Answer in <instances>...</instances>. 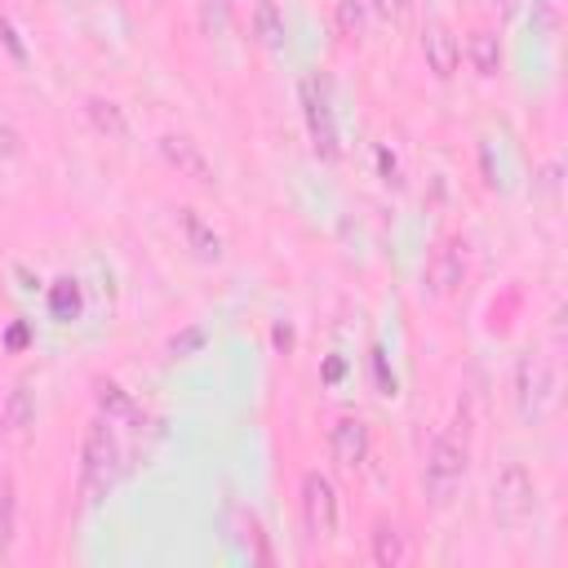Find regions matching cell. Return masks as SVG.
Masks as SVG:
<instances>
[{
    "label": "cell",
    "mask_w": 568,
    "mask_h": 568,
    "mask_svg": "<svg viewBox=\"0 0 568 568\" xmlns=\"http://www.w3.org/2000/svg\"><path fill=\"white\" fill-rule=\"evenodd\" d=\"M49 311H53L58 320H75V315H80V284H75V280H53V288H49Z\"/></svg>",
    "instance_id": "cell-19"
},
{
    "label": "cell",
    "mask_w": 568,
    "mask_h": 568,
    "mask_svg": "<svg viewBox=\"0 0 568 568\" xmlns=\"http://www.w3.org/2000/svg\"><path fill=\"white\" fill-rule=\"evenodd\" d=\"M253 40H257L266 53H284V44H288V22H284V13H280L275 0H257V4H253Z\"/></svg>",
    "instance_id": "cell-16"
},
{
    "label": "cell",
    "mask_w": 568,
    "mask_h": 568,
    "mask_svg": "<svg viewBox=\"0 0 568 568\" xmlns=\"http://www.w3.org/2000/svg\"><path fill=\"white\" fill-rule=\"evenodd\" d=\"M377 169H382V182H390V186H399V160H395V155H390L386 146L377 151Z\"/></svg>",
    "instance_id": "cell-23"
},
{
    "label": "cell",
    "mask_w": 568,
    "mask_h": 568,
    "mask_svg": "<svg viewBox=\"0 0 568 568\" xmlns=\"http://www.w3.org/2000/svg\"><path fill=\"white\" fill-rule=\"evenodd\" d=\"M178 231H182V244L191 248V257H200V262H222L226 257V244H222V235L213 231V222L200 213V209H178Z\"/></svg>",
    "instance_id": "cell-11"
},
{
    "label": "cell",
    "mask_w": 568,
    "mask_h": 568,
    "mask_svg": "<svg viewBox=\"0 0 568 568\" xmlns=\"http://www.w3.org/2000/svg\"><path fill=\"white\" fill-rule=\"evenodd\" d=\"M84 120H89V129H93L98 138H106V142H124V138H129V115H124V106L111 102V98H89V102H84Z\"/></svg>",
    "instance_id": "cell-15"
},
{
    "label": "cell",
    "mask_w": 568,
    "mask_h": 568,
    "mask_svg": "<svg viewBox=\"0 0 568 568\" xmlns=\"http://www.w3.org/2000/svg\"><path fill=\"white\" fill-rule=\"evenodd\" d=\"M36 422V390H31V377H18L0 404V430L4 435H27V426Z\"/></svg>",
    "instance_id": "cell-12"
},
{
    "label": "cell",
    "mask_w": 568,
    "mask_h": 568,
    "mask_svg": "<svg viewBox=\"0 0 568 568\" xmlns=\"http://www.w3.org/2000/svg\"><path fill=\"white\" fill-rule=\"evenodd\" d=\"M297 510H302V528L311 541H328L337 532V488L328 475L306 470L297 479Z\"/></svg>",
    "instance_id": "cell-5"
},
{
    "label": "cell",
    "mask_w": 568,
    "mask_h": 568,
    "mask_svg": "<svg viewBox=\"0 0 568 568\" xmlns=\"http://www.w3.org/2000/svg\"><path fill=\"white\" fill-rule=\"evenodd\" d=\"M18 537V488H13V475L0 470V555H9Z\"/></svg>",
    "instance_id": "cell-18"
},
{
    "label": "cell",
    "mask_w": 568,
    "mask_h": 568,
    "mask_svg": "<svg viewBox=\"0 0 568 568\" xmlns=\"http://www.w3.org/2000/svg\"><path fill=\"white\" fill-rule=\"evenodd\" d=\"M22 342H27V328H22V324H18V328H9V346H22Z\"/></svg>",
    "instance_id": "cell-27"
},
{
    "label": "cell",
    "mask_w": 568,
    "mask_h": 568,
    "mask_svg": "<svg viewBox=\"0 0 568 568\" xmlns=\"http://www.w3.org/2000/svg\"><path fill=\"white\" fill-rule=\"evenodd\" d=\"M368 422L364 417H355V413H342L333 426H328V453L346 466V470H355V466H364V457H368Z\"/></svg>",
    "instance_id": "cell-10"
},
{
    "label": "cell",
    "mask_w": 568,
    "mask_h": 568,
    "mask_svg": "<svg viewBox=\"0 0 568 568\" xmlns=\"http://www.w3.org/2000/svg\"><path fill=\"white\" fill-rule=\"evenodd\" d=\"M368 4H373L382 18H395V22H399V18L408 13V4H413V0H368Z\"/></svg>",
    "instance_id": "cell-25"
},
{
    "label": "cell",
    "mask_w": 568,
    "mask_h": 568,
    "mask_svg": "<svg viewBox=\"0 0 568 568\" xmlns=\"http://www.w3.org/2000/svg\"><path fill=\"white\" fill-rule=\"evenodd\" d=\"M368 555L377 568H399L408 564V532L395 524V519H377L373 532H368Z\"/></svg>",
    "instance_id": "cell-13"
},
{
    "label": "cell",
    "mask_w": 568,
    "mask_h": 568,
    "mask_svg": "<svg viewBox=\"0 0 568 568\" xmlns=\"http://www.w3.org/2000/svg\"><path fill=\"white\" fill-rule=\"evenodd\" d=\"M550 390H555V368H550V359L524 351V355L515 359V413H519L524 422H537V417L546 413V404H550Z\"/></svg>",
    "instance_id": "cell-6"
},
{
    "label": "cell",
    "mask_w": 568,
    "mask_h": 568,
    "mask_svg": "<svg viewBox=\"0 0 568 568\" xmlns=\"http://www.w3.org/2000/svg\"><path fill=\"white\" fill-rule=\"evenodd\" d=\"M537 510V479L524 462H506L493 475V519L501 528H524Z\"/></svg>",
    "instance_id": "cell-4"
},
{
    "label": "cell",
    "mask_w": 568,
    "mask_h": 568,
    "mask_svg": "<svg viewBox=\"0 0 568 568\" xmlns=\"http://www.w3.org/2000/svg\"><path fill=\"white\" fill-rule=\"evenodd\" d=\"M0 40H4V49L13 53V62H27V49H22V40H18V31H13V22L0 13Z\"/></svg>",
    "instance_id": "cell-22"
},
{
    "label": "cell",
    "mask_w": 568,
    "mask_h": 568,
    "mask_svg": "<svg viewBox=\"0 0 568 568\" xmlns=\"http://www.w3.org/2000/svg\"><path fill=\"white\" fill-rule=\"evenodd\" d=\"M422 58H426V71L435 80H453L457 67H462V40H457V31L448 22H439V18L426 22L422 27Z\"/></svg>",
    "instance_id": "cell-8"
},
{
    "label": "cell",
    "mask_w": 568,
    "mask_h": 568,
    "mask_svg": "<svg viewBox=\"0 0 568 568\" xmlns=\"http://www.w3.org/2000/svg\"><path fill=\"white\" fill-rule=\"evenodd\" d=\"M466 466H470V439H466V426L453 422L444 426L430 448H426V462H422V493L435 501V506H448L453 493L462 488L466 479Z\"/></svg>",
    "instance_id": "cell-1"
},
{
    "label": "cell",
    "mask_w": 568,
    "mask_h": 568,
    "mask_svg": "<svg viewBox=\"0 0 568 568\" xmlns=\"http://www.w3.org/2000/svg\"><path fill=\"white\" fill-rule=\"evenodd\" d=\"M0 155H4V160H18V155H22L18 129H9V124H0Z\"/></svg>",
    "instance_id": "cell-24"
},
{
    "label": "cell",
    "mask_w": 568,
    "mask_h": 568,
    "mask_svg": "<svg viewBox=\"0 0 568 568\" xmlns=\"http://www.w3.org/2000/svg\"><path fill=\"white\" fill-rule=\"evenodd\" d=\"M93 399H98V417H106L111 426H133L138 422V404H133V395L120 382L98 377L93 382Z\"/></svg>",
    "instance_id": "cell-14"
},
{
    "label": "cell",
    "mask_w": 568,
    "mask_h": 568,
    "mask_svg": "<svg viewBox=\"0 0 568 568\" xmlns=\"http://www.w3.org/2000/svg\"><path fill=\"white\" fill-rule=\"evenodd\" d=\"M333 22L342 40H359L364 36V0H337L333 4Z\"/></svg>",
    "instance_id": "cell-21"
},
{
    "label": "cell",
    "mask_w": 568,
    "mask_h": 568,
    "mask_svg": "<svg viewBox=\"0 0 568 568\" xmlns=\"http://www.w3.org/2000/svg\"><path fill=\"white\" fill-rule=\"evenodd\" d=\"M324 377L337 382V377H342V359H328V364H324Z\"/></svg>",
    "instance_id": "cell-26"
},
{
    "label": "cell",
    "mask_w": 568,
    "mask_h": 568,
    "mask_svg": "<svg viewBox=\"0 0 568 568\" xmlns=\"http://www.w3.org/2000/svg\"><path fill=\"white\" fill-rule=\"evenodd\" d=\"M466 62H470V71L479 75V80H493L497 71H501V40H497V31H470V40H466Z\"/></svg>",
    "instance_id": "cell-17"
},
{
    "label": "cell",
    "mask_w": 568,
    "mask_h": 568,
    "mask_svg": "<svg viewBox=\"0 0 568 568\" xmlns=\"http://www.w3.org/2000/svg\"><path fill=\"white\" fill-rule=\"evenodd\" d=\"M120 479V444L106 417H93L84 426V444H80V497L84 501H102Z\"/></svg>",
    "instance_id": "cell-2"
},
{
    "label": "cell",
    "mask_w": 568,
    "mask_h": 568,
    "mask_svg": "<svg viewBox=\"0 0 568 568\" xmlns=\"http://www.w3.org/2000/svg\"><path fill=\"white\" fill-rule=\"evenodd\" d=\"M204 342H209L204 324H186L182 333H173V337H169L164 355H169V359H191V355H200V351H204Z\"/></svg>",
    "instance_id": "cell-20"
},
{
    "label": "cell",
    "mask_w": 568,
    "mask_h": 568,
    "mask_svg": "<svg viewBox=\"0 0 568 568\" xmlns=\"http://www.w3.org/2000/svg\"><path fill=\"white\" fill-rule=\"evenodd\" d=\"M297 102H302V120H306V133H311L315 155L328 160V164H337V160H342V133H337L328 80H324V75H306V80L297 84Z\"/></svg>",
    "instance_id": "cell-3"
},
{
    "label": "cell",
    "mask_w": 568,
    "mask_h": 568,
    "mask_svg": "<svg viewBox=\"0 0 568 568\" xmlns=\"http://www.w3.org/2000/svg\"><path fill=\"white\" fill-rule=\"evenodd\" d=\"M426 284H430L435 297H453L466 284V244L462 240H444L426 257Z\"/></svg>",
    "instance_id": "cell-9"
},
{
    "label": "cell",
    "mask_w": 568,
    "mask_h": 568,
    "mask_svg": "<svg viewBox=\"0 0 568 568\" xmlns=\"http://www.w3.org/2000/svg\"><path fill=\"white\" fill-rule=\"evenodd\" d=\"M160 155H164L169 169H178V178H191L195 186H213V182H217V173H213L204 146H200L195 138H186V133H164V138H160Z\"/></svg>",
    "instance_id": "cell-7"
}]
</instances>
